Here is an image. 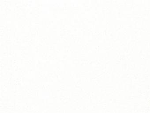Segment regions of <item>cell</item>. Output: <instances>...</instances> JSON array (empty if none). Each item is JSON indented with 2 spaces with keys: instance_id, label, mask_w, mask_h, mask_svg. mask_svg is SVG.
Listing matches in <instances>:
<instances>
[]
</instances>
